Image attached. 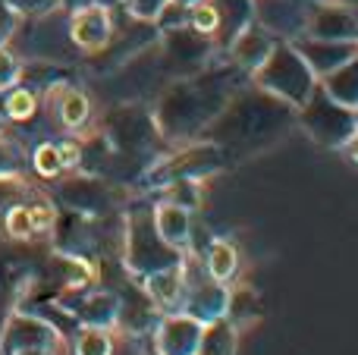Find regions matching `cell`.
<instances>
[{
	"label": "cell",
	"mask_w": 358,
	"mask_h": 355,
	"mask_svg": "<svg viewBox=\"0 0 358 355\" xmlns=\"http://www.w3.org/2000/svg\"><path fill=\"white\" fill-rule=\"evenodd\" d=\"M233 75H236V66L229 63V69L210 73L208 66L201 73L176 79L161 94V101H157V110H155L157 136L179 145L201 138L208 132V126L220 117L223 107L229 104V98L236 94Z\"/></svg>",
	"instance_id": "6da1fadb"
},
{
	"label": "cell",
	"mask_w": 358,
	"mask_h": 355,
	"mask_svg": "<svg viewBox=\"0 0 358 355\" xmlns=\"http://www.w3.org/2000/svg\"><path fill=\"white\" fill-rule=\"evenodd\" d=\"M252 85L296 110V107H302L311 98V92L317 85V75L311 73V66L296 50V44L277 41V48L267 54V60L252 73Z\"/></svg>",
	"instance_id": "7a4b0ae2"
},
{
	"label": "cell",
	"mask_w": 358,
	"mask_h": 355,
	"mask_svg": "<svg viewBox=\"0 0 358 355\" xmlns=\"http://www.w3.org/2000/svg\"><path fill=\"white\" fill-rule=\"evenodd\" d=\"M296 117H299V126L305 129V136L315 138V142L324 145V148L340 151L343 145L355 136L352 107L336 104V101L321 88V82L315 85L311 98L305 101L302 107H296Z\"/></svg>",
	"instance_id": "3957f363"
},
{
	"label": "cell",
	"mask_w": 358,
	"mask_h": 355,
	"mask_svg": "<svg viewBox=\"0 0 358 355\" xmlns=\"http://www.w3.org/2000/svg\"><path fill=\"white\" fill-rule=\"evenodd\" d=\"M185 252H176L157 236L155 220H151V208L145 211H132L126 220V268L142 280V277L155 274V270L173 268L182 261Z\"/></svg>",
	"instance_id": "277c9868"
},
{
	"label": "cell",
	"mask_w": 358,
	"mask_h": 355,
	"mask_svg": "<svg viewBox=\"0 0 358 355\" xmlns=\"http://www.w3.org/2000/svg\"><path fill=\"white\" fill-rule=\"evenodd\" d=\"M227 167V151L220 145L208 142V138H195L185 142L173 154H164L155 161V167L148 170V182L151 186H167L176 180H208L217 170Z\"/></svg>",
	"instance_id": "5b68a950"
},
{
	"label": "cell",
	"mask_w": 358,
	"mask_h": 355,
	"mask_svg": "<svg viewBox=\"0 0 358 355\" xmlns=\"http://www.w3.org/2000/svg\"><path fill=\"white\" fill-rule=\"evenodd\" d=\"M161 48H164V60L170 63L176 79L208 69L210 63H214V54H217L214 38L198 35V31L189 29V25H185V29H176V31H164Z\"/></svg>",
	"instance_id": "8992f818"
},
{
	"label": "cell",
	"mask_w": 358,
	"mask_h": 355,
	"mask_svg": "<svg viewBox=\"0 0 358 355\" xmlns=\"http://www.w3.org/2000/svg\"><path fill=\"white\" fill-rule=\"evenodd\" d=\"M305 35L358 44V6L336 3V0H311Z\"/></svg>",
	"instance_id": "52a82bcc"
},
{
	"label": "cell",
	"mask_w": 358,
	"mask_h": 355,
	"mask_svg": "<svg viewBox=\"0 0 358 355\" xmlns=\"http://www.w3.org/2000/svg\"><path fill=\"white\" fill-rule=\"evenodd\" d=\"M308 6L305 0H255V22L277 41H296L305 35Z\"/></svg>",
	"instance_id": "ba28073f"
},
{
	"label": "cell",
	"mask_w": 358,
	"mask_h": 355,
	"mask_svg": "<svg viewBox=\"0 0 358 355\" xmlns=\"http://www.w3.org/2000/svg\"><path fill=\"white\" fill-rule=\"evenodd\" d=\"M69 38L79 50L101 54L113 41V10L104 3H88L69 16Z\"/></svg>",
	"instance_id": "9c48e42d"
},
{
	"label": "cell",
	"mask_w": 358,
	"mask_h": 355,
	"mask_svg": "<svg viewBox=\"0 0 358 355\" xmlns=\"http://www.w3.org/2000/svg\"><path fill=\"white\" fill-rule=\"evenodd\" d=\"M292 44H296V50L305 57V63H308L311 73L317 75V82L358 54V44H352V41H327V38H311V35L296 38Z\"/></svg>",
	"instance_id": "30bf717a"
},
{
	"label": "cell",
	"mask_w": 358,
	"mask_h": 355,
	"mask_svg": "<svg viewBox=\"0 0 358 355\" xmlns=\"http://www.w3.org/2000/svg\"><path fill=\"white\" fill-rule=\"evenodd\" d=\"M273 48H277V38H273L271 31L261 29L258 22H252L248 29H242L239 35L227 44V50H223V54L229 57V63H233L239 73L252 75L255 69L267 60V54H271Z\"/></svg>",
	"instance_id": "8fae6325"
},
{
	"label": "cell",
	"mask_w": 358,
	"mask_h": 355,
	"mask_svg": "<svg viewBox=\"0 0 358 355\" xmlns=\"http://www.w3.org/2000/svg\"><path fill=\"white\" fill-rule=\"evenodd\" d=\"M204 324L189 318L185 312H170L157 324V349L161 355H195L201 343Z\"/></svg>",
	"instance_id": "7c38bea8"
},
{
	"label": "cell",
	"mask_w": 358,
	"mask_h": 355,
	"mask_svg": "<svg viewBox=\"0 0 358 355\" xmlns=\"http://www.w3.org/2000/svg\"><path fill=\"white\" fill-rule=\"evenodd\" d=\"M48 104L54 107V117L60 123V129L66 132H82L92 123V98H88L82 88L73 85H54V92L48 94Z\"/></svg>",
	"instance_id": "4fadbf2b"
},
{
	"label": "cell",
	"mask_w": 358,
	"mask_h": 355,
	"mask_svg": "<svg viewBox=\"0 0 358 355\" xmlns=\"http://www.w3.org/2000/svg\"><path fill=\"white\" fill-rule=\"evenodd\" d=\"M151 220H155V230L170 249L176 252H189L192 249V236H195V224H192V211L170 201H157L151 205Z\"/></svg>",
	"instance_id": "5bb4252c"
},
{
	"label": "cell",
	"mask_w": 358,
	"mask_h": 355,
	"mask_svg": "<svg viewBox=\"0 0 358 355\" xmlns=\"http://www.w3.org/2000/svg\"><path fill=\"white\" fill-rule=\"evenodd\" d=\"M142 293L151 299V305L157 312H176L179 302H182L185 293V277H182V261L173 264V268L155 270V274L142 277Z\"/></svg>",
	"instance_id": "9a60e30c"
},
{
	"label": "cell",
	"mask_w": 358,
	"mask_h": 355,
	"mask_svg": "<svg viewBox=\"0 0 358 355\" xmlns=\"http://www.w3.org/2000/svg\"><path fill=\"white\" fill-rule=\"evenodd\" d=\"M217 10V50H227V44L239 35L242 29L255 22V0H210Z\"/></svg>",
	"instance_id": "2e32d148"
},
{
	"label": "cell",
	"mask_w": 358,
	"mask_h": 355,
	"mask_svg": "<svg viewBox=\"0 0 358 355\" xmlns=\"http://www.w3.org/2000/svg\"><path fill=\"white\" fill-rule=\"evenodd\" d=\"M198 258H201V264H204V274L227 283V287L239 277V249H236L229 239H210Z\"/></svg>",
	"instance_id": "e0dca14e"
},
{
	"label": "cell",
	"mask_w": 358,
	"mask_h": 355,
	"mask_svg": "<svg viewBox=\"0 0 358 355\" xmlns=\"http://www.w3.org/2000/svg\"><path fill=\"white\" fill-rule=\"evenodd\" d=\"M321 88L336 101V104L358 107V54L352 57V60L343 63V66H336L334 73L324 75Z\"/></svg>",
	"instance_id": "ac0fdd59"
},
{
	"label": "cell",
	"mask_w": 358,
	"mask_h": 355,
	"mask_svg": "<svg viewBox=\"0 0 358 355\" xmlns=\"http://www.w3.org/2000/svg\"><path fill=\"white\" fill-rule=\"evenodd\" d=\"M223 318L229 321L233 327H245V324H255L261 318V299L252 287L245 283H229V296H227V312Z\"/></svg>",
	"instance_id": "d6986e66"
},
{
	"label": "cell",
	"mask_w": 358,
	"mask_h": 355,
	"mask_svg": "<svg viewBox=\"0 0 358 355\" xmlns=\"http://www.w3.org/2000/svg\"><path fill=\"white\" fill-rule=\"evenodd\" d=\"M79 318L85 321V327H110L120 318V299L107 289H94L79 305Z\"/></svg>",
	"instance_id": "ffe728a7"
},
{
	"label": "cell",
	"mask_w": 358,
	"mask_h": 355,
	"mask_svg": "<svg viewBox=\"0 0 358 355\" xmlns=\"http://www.w3.org/2000/svg\"><path fill=\"white\" fill-rule=\"evenodd\" d=\"M161 201H170V205H179L185 211H198L204 201V182L201 180H176L161 186Z\"/></svg>",
	"instance_id": "44dd1931"
},
{
	"label": "cell",
	"mask_w": 358,
	"mask_h": 355,
	"mask_svg": "<svg viewBox=\"0 0 358 355\" xmlns=\"http://www.w3.org/2000/svg\"><path fill=\"white\" fill-rule=\"evenodd\" d=\"M38 104H41L38 94L25 85H13L10 92H3V110H6V119H13V123L31 119L38 113Z\"/></svg>",
	"instance_id": "7402d4cb"
},
{
	"label": "cell",
	"mask_w": 358,
	"mask_h": 355,
	"mask_svg": "<svg viewBox=\"0 0 358 355\" xmlns=\"http://www.w3.org/2000/svg\"><path fill=\"white\" fill-rule=\"evenodd\" d=\"M31 167L41 180H57L63 173V161L60 151H57V142H41L35 151H31Z\"/></svg>",
	"instance_id": "603a6c76"
},
{
	"label": "cell",
	"mask_w": 358,
	"mask_h": 355,
	"mask_svg": "<svg viewBox=\"0 0 358 355\" xmlns=\"http://www.w3.org/2000/svg\"><path fill=\"white\" fill-rule=\"evenodd\" d=\"M3 230L10 233L13 239H31V236H38V233H35V224H31L29 205L16 201V205L6 208V214H3Z\"/></svg>",
	"instance_id": "cb8c5ba5"
},
{
	"label": "cell",
	"mask_w": 358,
	"mask_h": 355,
	"mask_svg": "<svg viewBox=\"0 0 358 355\" xmlns=\"http://www.w3.org/2000/svg\"><path fill=\"white\" fill-rule=\"evenodd\" d=\"M189 29H195L198 35H217V10L210 0H198V3L189 6Z\"/></svg>",
	"instance_id": "d4e9b609"
},
{
	"label": "cell",
	"mask_w": 358,
	"mask_h": 355,
	"mask_svg": "<svg viewBox=\"0 0 358 355\" xmlns=\"http://www.w3.org/2000/svg\"><path fill=\"white\" fill-rule=\"evenodd\" d=\"M76 352L79 355H110V333L104 327H85L76 340Z\"/></svg>",
	"instance_id": "484cf974"
},
{
	"label": "cell",
	"mask_w": 358,
	"mask_h": 355,
	"mask_svg": "<svg viewBox=\"0 0 358 355\" xmlns=\"http://www.w3.org/2000/svg\"><path fill=\"white\" fill-rule=\"evenodd\" d=\"M22 82V60L6 44H0V92H10Z\"/></svg>",
	"instance_id": "4316f807"
},
{
	"label": "cell",
	"mask_w": 358,
	"mask_h": 355,
	"mask_svg": "<svg viewBox=\"0 0 358 355\" xmlns=\"http://www.w3.org/2000/svg\"><path fill=\"white\" fill-rule=\"evenodd\" d=\"M155 25L161 31H176V29H185L189 25V6L176 3V0H167L161 6V13L155 16Z\"/></svg>",
	"instance_id": "83f0119b"
},
{
	"label": "cell",
	"mask_w": 358,
	"mask_h": 355,
	"mask_svg": "<svg viewBox=\"0 0 358 355\" xmlns=\"http://www.w3.org/2000/svg\"><path fill=\"white\" fill-rule=\"evenodd\" d=\"M16 16H48L60 6V0H3Z\"/></svg>",
	"instance_id": "f1b7e54d"
},
{
	"label": "cell",
	"mask_w": 358,
	"mask_h": 355,
	"mask_svg": "<svg viewBox=\"0 0 358 355\" xmlns=\"http://www.w3.org/2000/svg\"><path fill=\"white\" fill-rule=\"evenodd\" d=\"M29 214H31V224H35V233H50L57 226V211L48 201H31Z\"/></svg>",
	"instance_id": "f546056e"
},
{
	"label": "cell",
	"mask_w": 358,
	"mask_h": 355,
	"mask_svg": "<svg viewBox=\"0 0 358 355\" xmlns=\"http://www.w3.org/2000/svg\"><path fill=\"white\" fill-rule=\"evenodd\" d=\"M57 151H60V161H63V173L82 167V142H76V138H63V142H57Z\"/></svg>",
	"instance_id": "4dcf8cb0"
},
{
	"label": "cell",
	"mask_w": 358,
	"mask_h": 355,
	"mask_svg": "<svg viewBox=\"0 0 358 355\" xmlns=\"http://www.w3.org/2000/svg\"><path fill=\"white\" fill-rule=\"evenodd\" d=\"M164 3L167 0H129V13L136 19H142V22H155V16L161 13Z\"/></svg>",
	"instance_id": "1f68e13d"
},
{
	"label": "cell",
	"mask_w": 358,
	"mask_h": 355,
	"mask_svg": "<svg viewBox=\"0 0 358 355\" xmlns=\"http://www.w3.org/2000/svg\"><path fill=\"white\" fill-rule=\"evenodd\" d=\"M16 167H19L16 154H13L10 148H3V145H0V176H16Z\"/></svg>",
	"instance_id": "d6a6232c"
},
{
	"label": "cell",
	"mask_w": 358,
	"mask_h": 355,
	"mask_svg": "<svg viewBox=\"0 0 358 355\" xmlns=\"http://www.w3.org/2000/svg\"><path fill=\"white\" fill-rule=\"evenodd\" d=\"M343 151H346V154H349V157H352V161L358 164V132H355L352 138H349L346 145H343Z\"/></svg>",
	"instance_id": "836d02e7"
},
{
	"label": "cell",
	"mask_w": 358,
	"mask_h": 355,
	"mask_svg": "<svg viewBox=\"0 0 358 355\" xmlns=\"http://www.w3.org/2000/svg\"><path fill=\"white\" fill-rule=\"evenodd\" d=\"M88 3H94V0H60V6H63V10H69V13L82 10V6H88Z\"/></svg>",
	"instance_id": "e575fe53"
},
{
	"label": "cell",
	"mask_w": 358,
	"mask_h": 355,
	"mask_svg": "<svg viewBox=\"0 0 358 355\" xmlns=\"http://www.w3.org/2000/svg\"><path fill=\"white\" fill-rule=\"evenodd\" d=\"M3 123H6V110H3V92H0V132H3Z\"/></svg>",
	"instance_id": "d590c367"
},
{
	"label": "cell",
	"mask_w": 358,
	"mask_h": 355,
	"mask_svg": "<svg viewBox=\"0 0 358 355\" xmlns=\"http://www.w3.org/2000/svg\"><path fill=\"white\" fill-rule=\"evenodd\" d=\"M176 3H182V6H192V3H198V0H176Z\"/></svg>",
	"instance_id": "8d00e7d4"
},
{
	"label": "cell",
	"mask_w": 358,
	"mask_h": 355,
	"mask_svg": "<svg viewBox=\"0 0 358 355\" xmlns=\"http://www.w3.org/2000/svg\"><path fill=\"white\" fill-rule=\"evenodd\" d=\"M352 113H355V132H358V107H352Z\"/></svg>",
	"instance_id": "74e56055"
}]
</instances>
